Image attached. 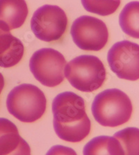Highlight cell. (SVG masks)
I'll list each match as a JSON object with an SVG mask.
<instances>
[{"mask_svg": "<svg viewBox=\"0 0 139 155\" xmlns=\"http://www.w3.org/2000/svg\"><path fill=\"white\" fill-rule=\"evenodd\" d=\"M52 113L54 129L61 139L78 143L90 134L91 123L84 100L77 94L66 91L56 95L52 102Z\"/></svg>", "mask_w": 139, "mask_h": 155, "instance_id": "6da1fadb", "label": "cell"}, {"mask_svg": "<svg viewBox=\"0 0 139 155\" xmlns=\"http://www.w3.org/2000/svg\"><path fill=\"white\" fill-rule=\"evenodd\" d=\"M84 155H124L118 140L114 137L100 136L86 143L83 150Z\"/></svg>", "mask_w": 139, "mask_h": 155, "instance_id": "8fae6325", "label": "cell"}, {"mask_svg": "<svg viewBox=\"0 0 139 155\" xmlns=\"http://www.w3.org/2000/svg\"><path fill=\"white\" fill-rule=\"evenodd\" d=\"M22 140L17 126L8 119L0 118V155L11 153Z\"/></svg>", "mask_w": 139, "mask_h": 155, "instance_id": "7c38bea8", "label": "cell"}, {"mask_svg": "<svg viewBox=\"0 0 139 155\" xmlns=\"http://www.w3.org/2000/svg\"><path fill=\"white\" fill-rule=\"evenodd\" d=\"M4 84H5V81H4L3 75H2V73H0V94H1L2 90L4 89Z\"/></svg>", "mask_w": 139, "mask_h": 155, "instance_id": "ac0fdd59", "label": "cell"}, {"mask_svg": "<svg viewBox=\"0 0 139 155\" xmlns=\"http://www.w3.org/2000/svg\"><path fill=\"white\" fill-rule=\"evenodd\" d=\"M8 155H31V148L27 142L22 138L17 148Z\"/></svg>", "mask_w": 139, "mask_h": 155, "instance_id": "e0dca14e", "label": "cell"}, {"mask_svg": "<svg viewBox=\"0 0 139 155\" xmlns=\"http://www.w3.org/2000/svg\"><path fill=\"white\" fill-rule=\"evenodd\" d=\"M66 61L62 54L52 48H42L34 53L29 68L36 80L48 87H55L64 80Z\"/></svg>", "mask_w": 139, "mask_h": 155, "instance_id": "5b68a950", "label": "cell"}, {"mask_svg": "<svg viewBox=\"0 0 139 155\" xmlns=\"http://www.w3.org/2000/svg\"><path fill=\"white\" fill-rule=\"evenodd\" d=\"M119 24L127 35L139 39V2L125 5L120 14Z\"/></svg>", "mask_w": 139, "mask_h": 155, "instance_id": "4fadbf2b", "label": "cell"}, {"mask_svg": "<svg viewBox=\"0 0 139 155\" xmlns=\"http://www.w3.org/2000/svg\"><path fill=\"white\" fill-rule=\"evenodd\" d=\"M28 13L25 0H0V22L5 24L10 31L22 27Z\"/></svg>", "mask_w": 139, "mask_h": 155, "instance_id": "30bf717a", "label": "cell"}, {"mask_svg": "<svg viewBox=\"0 0 139 155\" xmlns=\"http://www.w3.org/2000/svg\"><path fill=\"white\" fill-rule=\"evenodd\" d=\"M24 51L22 41L13 36L10 31L0 33V67L15 66L22 60Z\"/></svg>", "mask_w": 139, "mask_h": 155, "instance_id": "9c48e42d", "label": "cell"}, {"mask_svg": "<svg viewBox=\"0 0 139 155\" xmlns=\"http://www.w3.org/2000/svg\"><path fill=\"white\" fill-rule=\"evenodd\" d=\"M8 112L23 123H34L43 116L47 100L44 93L36 86L22 84L8 93L6 100Z\"/></svg>", "mask_w": 139, "mask_h": 155, "instance_id": "3957f363", "label": "cell"}, {"mask_svg": "<svg viewBox=\"0 0 139 155\" xmlns=\"http://www.w3.org/2000/svg\"><path fill=\"white\" fill-rule=\"evenodd\" d=\"M121 143L124 155H139V129L127 127L114 135Z\"/></svg>", "mask_w": 139, "mask_h": 155, "instance_id": "5bb4252c", "label": "cell"}, {"mask_svg": "<svg viewBox=\"0 0 139 155\" xmlns=\"http://www.w3.org/2000/svg\"><path fill=\"white\" fill-rule=\"evenodd\" d=\"M10 31L8 29V27L7 26L4 24L3 22H0V33L2 31Z\"/></svg>", "mask_w": 139, "mask_h": 155, "instance_id": "d6986e66", "label": "cell"}, {"mask_svg": "<svg viewBox=\"0 0 139 155\" xmlns=\"http://www.w3.org/2000/svg\"><path fill=\"white\" fill-rule=\"evenodd\" d=\"M46 155H77L76 152L71 147L57 145L51 147Z\"/></svg>", "mask_w": 139, "mask_h": 155, "instance_id": "2e32d148", "label": "cell"}, {"mask_svg": "<svg viewBox=\"0 0 139 155\" xmlns=\"http://www.w3.org/2000/svg\"><path fill=\"white\" fill-rule=\"evenodd\" d=\"M68 18L58 6L44 5L35 11L31 20V28L35 36L45 42L60 39L66 31Z\"/></svg>", "mask_w": 139, "mask_h": 155, "instance_id": "8992f818", "label": "cell"}, {"mask_svg": "<svg viewBox=\"0 0 139 155\" xmlns=\"http://www.w3.org/2000/svg\"><path fill=\"white\" fill-rule=\"evenodd\" d=\"M70 33L75 45L81 50L86 51L101 50L109 39V31L105 23L89 15L76 19Z\"/></svg>", "mask_w": 139, "mask_h": 155, "instance_id": "52a82bcc", "label": "cell"}, {"mask_svg": "<svg viewBox=\"0 0 139 155\" xmlns=\"http://www.w3.org/2000/svg\"><path fill=\"white\" fill-rule=\"evenodd\" d=\"M70 84L82 92L91 93L102 87L107 72L100 58L93 55H81L73 58L65 67Z\"/></svg>", "mask_w": 139, "mask_h": 155, "instance_id": "277c9868", "label": "cell"}, {"mask_svg": "<svg viewBox=\"0 0 139 155\" xmlns=\"http://www.w3.org/2000/svg\"><path fill=\"white\" fill-rule=\"evenodd\" d=\"M111 70L120 79H139V45L129 41L117 42L108 52Z\"/></svg>", "mask_w": 139, "mask_h": 155, "instance_id": "ba28073f", "label": "cell"}, {"mask_svg": "<svg viewBox=\"0 0 139 155\" xmlns=\"http://www.w3.org/2000/svg\"><path fill=\"white\" fill-rule=\"evenodd\" d=\"M121 3V0H81L82 5L86 11L102 16L114 13Z\"/></svg>", "mask_w": 139, "mask_h": 155, "instance_id": "9a60e30c", "label": "cell"}, {"mask_svg": "<svg viewBox=\"0 0 139 155\" xmlns=\"http://www.w3.org/2000/svg\"><path fill=\"white\" fill-rule=\"evenodd\" d=\"M91 110L94 118L99 124L104 127H115L129 120L133 107L131 100L123 91L111 88L95 96Z\"/></svg>", "mask_w": 139, "mask_h": 155, "instance_id": "7a4b0ae2", "label": "cell"}]
</instances>
